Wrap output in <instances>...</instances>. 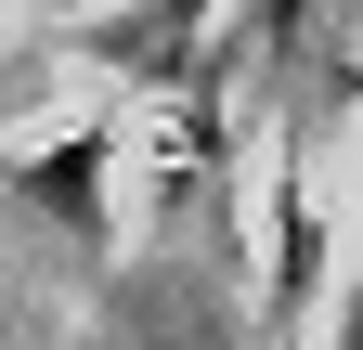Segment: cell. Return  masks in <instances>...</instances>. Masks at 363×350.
I'll list each match as a JSON object with an SVG mask.
<instances>
[{
  "label": "cell",
  "instance_id": "1",
  "mask_svg": "<svg viewBox=\"0 0 363 350\" xmlns=\"http://www.w3.org/2000/svg\"><path fill=\"white\" fill-rule=\"evenodd\" d=\"M26 195L52 208L78 247H104V130H65L52 156H26Z\"/></svg>",
  "mask_w": 363,
  "mask_h": 350
},
{
  "label": "cell",
  "instance_id": "2",
  "mask_svg": "<svg viewBox=\"0 0 363 350\" xmlns=\"http://www.w3.org/2000/svg\"><path fill=\"white\" fill-rule=\"evenodd\" d=\"M311 273H325V221H311V182H298V156L272 169V312H311Z\"/></svg>",
  "mask_w": 363,
  "mask_h": 350
}]
</instances>
